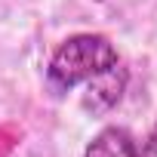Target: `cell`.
Here are the masks:
<instances>
[{"label": "cell", "instance_id": "cell-1", "mask_svg": "<svg viewBox=\"0 0 157 157\" xmlns=\"http://www.w3.org/2000/svg\"><path fill=\"white\" fill-rule=\"evenodd\" d=\"M117 62H120L117 49L108 37H102V34H74L52 52L46 77H49L52 90L65 93V90H74L77 83H86L93 77L105 74Z\"/></svg>", "mask_w": 157, "mask_h": 157}, {"label": "cell", "instance_id": "cell-3", "mask_svg": "<svg viewBox=\"0 0 157 157\" xmlns=\"http://www.w3.org/2000/svg\"><path fill=\"white\" fill-rule=\"evenodd\" d=\"M93 80H96V83L90 86L86 108H93V111H108V108L117 105V99H120V93H123V86H126V71H123L120 62H117L114 68H108L105 74L93 77Z\"/></svg>", "mask_w": 157, "mask_h": 157}, {"label": "cell", "instance_id": "cell-2", "mask_svg": "<svg viewBox=\"0 0 157 157\" xmlns=\"http://www.w3.org/2000/svg\"><path fill=\"white\" fill-rule=\"evenodd\" d=\"M83 157H157V139H136L129 129L108 126L102 129Z\"/></svg>", "mask_w": 157, "mask_h": 157}]
</instances>
